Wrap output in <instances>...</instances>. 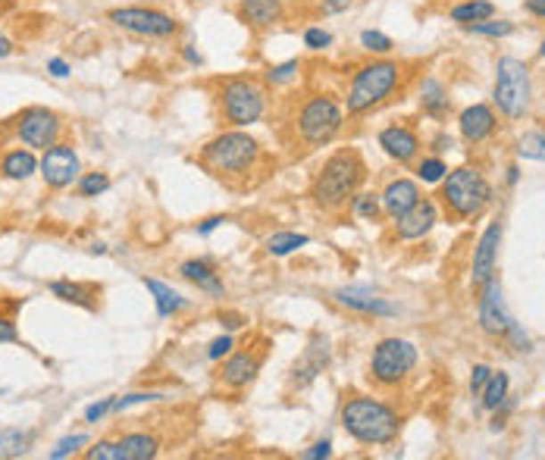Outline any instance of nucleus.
Wrapping results in <instances>:
<instances>
[{
    "label": "nucleus",
    "mask_w": 545,
    "mask_h": 460,
    "mask_svg": "<svg viewBox=\"0 0 545 460\" xmlns=\"http://www.w3.org/2000/svg\"><path fill=\"white\" fill-rule=\"evenodd\" d=\"M263 151L257 144L254 135H248L244 128H226V132L213 135L204 147H201V163L211 176L223 179L226 185L244 182L260 163Z\"/></svg>",
    "instance_id": "obj_1"
},
{
    "label": "nucleus",
    "mask_w": 545,
    "mask_h": 460,
    "mask_svg": "<svg viewBox=\"0 0 545 460\" xmlns=\"http://www.w3.org/2000/svg\"><path fill=\"white\" fill-rule=\"evenodd\" d=\"M367 167L358 151H335L317 173L314 185H310V198L320 210H339L358 194Z\"/></svg>",
    "instance_id": "obj_2"
},
{
    "label": "nucleus",
    "mask_w": 545,
    "mask_h": 460,
    "mask_svg": "<svg viewBox=\"0 0 545 460\" xmlns=\"http://www.w3.org/2000/svg\"><path fill=\"white\" fill-rule=\"evenodd\" d=\"M342 429L360 445H389L398 439L401 416L376 398H348L342 404Z\"/></svg>",
    "instance_id": "obj_3"
},
{
    "label": "nucleus",
    "mask_w": 545,
    "mask_h": 460,
    "mask_svg": "<svg viewBox=\"0 0 545 460\" xmlns=\"http://www.w3.org/2000/svg\"><path fill=\"white\" fill-rule=\"evenodd\" d=\"M401 82V66L395 60H373V63L360 66L354 72L351 85L345 94V113L348 116H364L370 110H376L385 97H392V91Z\"/></svg>",
    "instance_id": "obj_4"
},
{
    "label": "nucleus",
    "mask_w": 545,
    "mask_h": 460,
    "mask_svg": "<svg viewBox=\"0 0 545 460\" xmlns=\"http://www.w3.org/2000/svg\"><path fill=\"white\" fill-rule=\"evenodd\" d=\"M345 126V107L329 94H310L295 113V138L304 151L329 144Z\"/></svg>",
    "instance_id": "obj_5"
},
{
    "label": "nucleus",
    "mask_w": 545,
    "mask_h": 460,
    "mask_svg": "<svg viewBox=\"0 0 545 460\" xmlns=\"http://www.w3.org/2000/svg\"><path fill=\"white\" fill-rule=\"evenodd\" d=\"M219 116L229 128H248L267 113V88L251 76H229L219 85Z\"/></svg>",
    "instance_id": "obj_6"
},
{
    "label": "nucleus",
    "mask_w": 545,
    "mask_h": 460,
    "mask_svg": "<svg viewBox=\"0 0 545 460\" xmlns=\"http://www.w3.org/2000/svg\"><path fill=\"white\" fill-rule=\"evenodd\" d=\"M442 198L449 204V210L458 219H470L476 213H483V207L492 201V188H489L486 176L474 167L451 169L442 182Z\"/></svg>",
    "instance_id": "obj_7"
},
{
    "label": "nucleus",
    "mask_w": 545,
    "mask_h": 460,
    "mask_svg": "<svg viewBox=\"0 0 545 460\" xmlns=\"http://www.w3.org/2000/svg\"><path fill=\"white\" fill-rule=\"evenodd\" d=\"M495 107L508 119H520L530 110V66L517 57H501L495 66Z\"/></svg>",
    "instance_id": "obj_8"
},
{
    "label": "nucleus",
    "mask_w": 545,
    "mask_h": 460,
    "mask_svg": "<svg viewBox=\"0 0 545 460\" xmlns=\"http://www.w3.org/2000/svg\"><path fill=\"white\" fill-rule=\"evenodd\" d=\"M417 366V348L408 339H383L373 348L370 373L379 385H398Z\"/></svg>",
    "instance_id": "obj_9"
},
{
    "label": "nucleus",
    "mask_w": 545,
    "mask_h": 460,
    "mask_svg": "<svg viewBox=\"0 0 545 460\" xmlns=\"http://www.w3.org/2000/svg\"><path fill=\"white\" fill-rule=\"evenodd\" d=\"M107 22H113L116 29L138 38H173L179 32V20L157 7H120L110 10Z\"/></svg>",
    "instance_id": "obj_10"
},
{
    "label": "nucleus",
    "mask_w": 545,
    "mask_h": 460,
    "mask_svg": "<svg viewBox=\"0 0 545 460\" xmlns=\"http://www.w3.org/2000/svg\"><path fill=\"white\" fill-rule=\"evenodd\" d=\"M60 132H63V122L47 107H26L16 116V135L22 144L35 147V151H47L51 144H57Z\"/></svg>",
    "instance_id": "obj_11"
},
{
    "label": "nucleus",
    "mask_w": 545,
    "mask_h": 460,
    "mask_svg": "<svg viewBox=\"0 0 545 460\" xmlns=\"http://www.w3.org/2000/svg\"><path fill=\"white\" fill-rule=\"evenodd\" d=\"M38 169H41V176H45L47 188H70L72 182H78V176H82L78 153L72 151V144H63V141L47 147Z\"/></svg>",
    "instance_id": "obj_12"
},
{
    "label": "nucleus",
    "mask_w": 545,
    "mask_h": 460,
    "mask_svg": "<svg viewBox=\"0 0 545 460\" xmlns=\"http://www.w3.org/2000/svg\"><path fill=\"white\" fill-rule=\"evenodd\" d=\"M511 314L505 310V298H501V285L492 279L483 285V298H480V326L489 335H508L511 329Z\"/></svg>",
    "instance_id": "obj_13"
},
{
    "label": "nucleus",
    "mask_w": 545,
    "mask_h": 460,
    "mask_svg": "<svg viewBox=\"0 0 545 460\" xmlns=\"http://www.w3.org/2000/svg\"><path fill=\"white\" fill-rule=\"evenodd\" d=\"M326 366H329V339L317 335V339L304 348L301 357L295 360V366H292V385H295V389H308Z\"/></svg>",
    "instance_id": "obj_14"
},
{
    "label": "nucleus",
    "mask_w": 545,
    "mask_h": 460,
    "mask_svg": "<svg viewBox=\"0 0 545 460\" xmlns=\"http://www.w3.org/2000/svg\"><path fill=\"white\" fill-rule=\"evenodd\" d=\"M285 16L283 0H238V20L251 29V32H269L279 26Z\"/></svg>",
    "instance_id": "obj_15"
},
{
    "label": "nucleus",
    "mask_w": 545,
    "mask_h": 460,
    "mask_svg": "<svg viewBox=\"0 0 545 460\" xmlns=\"http://www.w3.org/2000/svg\"><path fill=\"white\" fill-rule=\"evenodd\" d=\"M260 364H263V351H251V348L248 351H235L226 357L219 376H223V382L229 385V389H244V385H251L257 379Z\"/></svg>",
    "instance_id": "obj_16"
},
{
    "label": "nucleus",
    "mask_w": 545,
    "mask_h": 460,
    "mask_svg": "<svg viewBox=\"0 0 545 460\" xmlns=\"http://www.w3.org/2000/svg\"><path fill=\"white\" fill-rule=\"evenodd\" d=\"M436 219H439L436 204L420 198L411 210L401 213V217L395 219V232H398V238H404V242H417V238H424L426 232L436 226Z\"/></svg>",
    "instance_id": "obj_17"
},
{
    "label": "nucleus",
    "mask_w": 545,
    "mask_h": 460,
    "mask_svg": "<svg viewBox=\"0 0 545 460\" xmlns=\"http://www.w3.org/2000/svg\"><path fill=\"white\" fill-rule=\"evenodd\" d=\"M499 244H501V223H492L483 232L480 244L474 254V285L483 288L495 275V260H499Z\"/></svg>",
    "instance_id": "obj_18"
},
{
    "label": "nucleus",
    "mask_w": 545,
    "mask_h": 460,
    "mask_svg": "<svg viewBox=\"0 0 545 460\" xmlns=\"http://www.w3.org/2000/svg\"><path fill=\"white\" fill-rule=\"evenodd\" d=\"M342 307L348 310H358V314H373V316H395V304H389L385 298H376L370 288H339L333 294Z\"/></svg>",
    "instance_id": "obj_19"
},
{
    "label": "nucleus",
    "mask_w": 545,
    "mask_h": 460,
    "mask_svg": "<svg viewBox=\"0 0 545 460\" xmlns=\"http://www.w3.org/2000/svg\"><path fill=\"white\" fill-rule=\"evenodd\" d=\"M379 147L389 153L392 160L411 163L420 153V138L408 126H389L379 132Z\"/></svg>",
    "instance_id": "obj_20"
},
{
    "label": "nucleus",
    "mask_w": 545,
    "mask_h": 460,
    "mask_svg": "<svg viewBox=\"0 0 545 460\" xmlns=\"http://www.w3.org/2000/svg\"><path fill=\"white\" fill-rule=\"evenodd\" d=\"M379 201H383V210L389 213L392 219H398L401 213H408L420 201V188H417V182H411V179H392L389 185H385V192L379 194Z\"/></svg>",
    "instance_id": "obj_21"
},
{
    "label": "nucleus",
    "mask_w": 545,
    "mask_h": 460,
    "mask_svg": "<svg viewBox=\"0 0 545 460\" xmlns=\"http://www.w3.org/2000/svg\"><path fill=\"white\" fill-rule=\"evenodd\" d=\"M458 126H461V135L470 141V144H480V141H486L489 135L495 132L499 119H495L492 107H486V103H474V107H467L461 113Z\"/></svg>",
    "instance_id": "obj_22"
},
{
    "label": "nucleus",
    "mask_w": 545,
    "mask_h": 460,
    "mask_svg": "<svg viewBox=\"0 0 545 460\" xmlns=\"http://www.w3.org/2000/svg\"><path fill=\"white\" fill-rule=\"evenodd\" d=\"M47 288H51L54 298L66 300V304L85 307V310H95L97 294H101V288H97V285H85V282H70V279H57V282H51Z\"/></svg>",
    "instance_id": "obj_23"
},
{
    "label": "nucleus",
    "mask_w": 545,
    "mask_h": 460,
    "mask_svg": "<svg viewBox=\"0 0 545 460\" xmlns=\"http://www.w3.org/2000/svg\"><path fill=\"white\" fill-rule=\"evenodd\" d=\"M182 279L194 282V285L201 288V292H207L211 298H226V285L219 282V275L213 273V267L207 260H186L179 267Z\"/></svg>",
    "instance_id": "obj_24"
},
{
    "label": "nucleus",
    "mask_w": 545,
    "mask_h": 460,
    "mask_svg": "<svg viewBox=\"0 0 545 460\" xmlns=\"http://www.w3.org/2000/svg\"><path fill=\"white\" fill-rule=\"evenodd\" d=\"M142 282H145V288L154 294L157 314H161V316H176V314H182V310H186L188 300L182 298L173 285H167V282H161V279H148V275H145Z\"/></svg>",
    "instance_id": "obj_25"
},
{
    "label": "nucleus",
    "mask_w": 545,
    "mask_h": 460,
    "mask_svg": "<svg viewBox=\"0 0 545 460\" xmlns=\"http://www.w3.org/2000/svg\"><path fill=\"white\" fill-rule=\"evenodd\" d=\"M38 157H35V151L32 147H26V151H10L4 160H0V173L7 176V179H13V182H26L29 176L32 173H38Z\"/></svg>",
    "instance_id": "obj_26"
},
{
    "label": "nucleus",
    "mask_w": 545,
    "mask_h": 460,
    "mask_svg": "<svg viewBox=\"0 0 545 460\" xmlns=\"http://www.w3.org/2000/svg\"><path fill=\"white\" fill-rule=\"evenodd\" d=\"M120 451L122 460H151L161 451V441L148 432H128L120 439Z\"/></svg>",
    "instance_id": "obj_27"
},
{
    "label": "nucleus",
    "mask_w": 545,
    "mask_h": 460,
    "mask_svg": "<svg viewBox=\"0 0 545 460\" xmlns=\"http://www.w3.org/2000/svg\"><path fill=\"white\" fill-rule=\"evenodd\" d=\"M495 7L489 0H467V4H458L451 10V20L461 22V26H470V22H483V20H492Z\"/></svg>",
    "instance_id": "obj_28"
},
{
    "label": "nucleus",
    "mask_w": 545,
    "mask_h": 460,
    "mask_svg": "<svg viewBox=\"0 0 545 460\" xmlns=\"http://www.w3.org/2000/svg\"><path fill=\"white\" fill-rule=\"evenodd\" d=\"M310 238L301 235V232H273V235L267 238V254L273 257H289L295 254L298 248H304Z\"/></svg>",
    "instance_id": "obj_29"
},
{
    "label": "nucleus",
    "mask_w": 545,
    "mask_h": 460,
    "mask_svg": "<svg viewBox=\"0 0 545 460\" xmlns=\"http://www.w3.org/2000/svg\"><path fill=\"white\" fill-rule=\"evenodd\" d=\"M420 103H424L426 113L442 116L445 110H449V91H445L442 82H436V78H426L424 88H420Z\"/></svg>",
    "instance_id": "obj_30"
},
{
    "label": "nucleus",
    "mask_w": 545,
    "mask_h": 460,
    "mask_svg": "<svg viewBox=\"0 0 545 460\" xmlns=\"http://www.w3.org/2000/svg\"><path fill=\"white\" fill-rule=\"evenodd\" d=\"M32 448V432L22 429H0V457H22Z\"/></svg>",
    "instance_id": "obj_31"
},
{
    "label": "nucleus",
    "mask_w": 545,
    "mask_h": 460,
    "mask_svg": "<svg viewBox=\"0 0 545 460\" xmlns=\"http://www.w3.org/2000/svg\"><path fill=\"white\" fill-rule=\"evenodd\" d=\"M508 385H511V379H508V373H495L489 376L486 389H483V407L486 410H499L501 404L508 401Z\"/></svg>",
    "instance_id": "obj_32"
},
{
    "label": "nucleus",
    "mask_w": 545,
    "mask_h": 460,
    "mask_svg": "<svg viewBox=\"0 0 545 460\" xmlns=\"http://www.w3.org/2000/svg\"><path fill=\"white\" fill-rule=\"evenodd\" d=\"M470 35H483V38H508V35L514 32V22L508 20H483V22H470V26H464Z\"/></svg>",
    "instance_id": "obj_33"
},
{
    "label": "nucleus",
    "mask_w": 545,
    "mask_h": 460,
    "mask_svg": "<svg viewBox=\"0 0 545 460\" xmlns=\"http://www.w3.org/2000/svg\"><path fill=\"white\" fill-rule=\"evenodd\" d=\"M517 153L526 160H539L545 163V132H526L517 141Z\"/></svg>",
    "instance_id": "obj_34"
},
{
    "label": "nucleus",
    "mask_w": 545,
    "mask_h": 460,
    "mask_svg": "<svg viewBox=\"0 0 545 460\" xmlns=\"http://www.w3.org/2000/svg\"><path fill=\"white\" fill-rule=\"evenodd\" d=\"M351 210L358 213L360 219H376L379 210H383V201H379V194H370V192H360L351 198Z\"/></svg>",
    "instance_id": "obj_35"
},
{
    "label": "nucleus",
    "mask_w": 545,
    "mask_h": 460,
    "mask_svg": "<svg viewBox=\"0 0 545 460\" xmlns=\"http://www.w3.org/2000/svg\"><path fill=\"white\" fill-rule=\"evenodd\" d=\"M298 72H301V63H298V60H285V63H279V66H269V70L263 72V78H267V85H289L298 78Z\"/></svg>",
    "instance_id": "obj_36"
},
{
    "label": "nucleus",
    "mask_w": 545,
    "mask_h": 460,
    "mask_svg": "<svg viewBox=\"0 0 545 460\" xmlns=\"http://www.w3.org/2000/svg\"><path fill=\"white\" fill-rule=\"evenodd\" d=\"M107 188H110L107 173H85V176H78V194H82V198H97V194H103Z\"/></svg>",
    "instance_id": "obj_37"
},
{
    "label": "nucleus",
    "mask_w": 545,
    "mask_h": 460,
    "mask_svg": "<svg viewBox=\"0 0 545 460\" xmlns=\"http://www.w3.org/2000/svg\"><path fill=\"white\" fill-rule=\"evenodd\" d=\"M360 47H364V51L379 53V57H383V53H389L395 45H392L389 35L376 32V29H367V32H360Z\"/></svg>",
    "instance_id": "obj_38"
},
{
    "label": "nucleus",
    "mask_w": 545,
    "mask_h": 460,
    "mask_svg": "<svg viewBox=\"0 0 545 460\" xmlns=\"http://www.w3.org/2000/svg\"><path fill=\"white\" fill-rule=\"evenodd\" d=\"M417 176L424 182H442L445 176H449V167H445L442 160H439V157H426V160H420V167H417Z\"/></svg>",
    "instance_id": "obj_39"
},
{
    "label": "nucleus",
    "mask_w": 545,
    "mask_h": 460,
    "mask_svg": "<svg viewBox=\"0 0 545 460\" xmlns=\"http://www.w3.org/2000/svg\"><path fill=\"white\" fill-rule=\"evenodd\" d=\"M304 47H308V51H314V53L326 51V47H333V35H329L326 29H320V26L304 29Z\"/></svg>",
    "instance_id": "obj_40"
},
{
    "label": "nucleus",
    "mask_w": 545,
    "mask_h": 460,
    "mask_svg": "<svg viewBox=\"0 0 545 460\" xmlns=\"http://www.w3.org/2000/svg\"><path fill=\"white\" fill-rule=\"evenodd\" d=\"M161 391H132V395H122V398H113V414L120 410H128L135 404H148V401H161Z\"/></svg>",
    "instance_id": "obj_41"
},
{
    "label": "nucleus",
    "mask_w": 545,
    "mask_h": 460,
    "mask_svg": "<svg viewBox=\"0 0 545 460\" xmlns=\"http://www.w3.org/2000/svg\"><path fill=\"white\" fill-rule=\"evenodd\" d=\"M88 460H122V451H120V441H97L95 448L85 451Z\"/></svg>",
    "instance_id": "obj_42"
},
{
    "label": "nucleus",
    "mask_w": 545,
    "mask_h": 460,
    "mask_svg": "<svg viewBox=\"0 0 545 460\" xmlns=\"http://www.w3.org/2000/svg\"><path fill=\"white\" fill-rule=\"evenodd\" d=\"M82 445H88V435H66V439L57 441V448L51 451V457L54 460H63V457H70L72 451H78Z\"/></svg>",
    "instance_id": "obj_43"
},
{
    "label": "nucleus",
    "mask_w": 545,
    "mask_h": 460,
    "mask_svg": "<svg viewBox=\"0 0 545 460\" xmlns=\"http://www.w3.org/2000/svg\"><path fill=\"white\" fill-rule=\"evenodd\" d=\"M232 348H235V339H232V335H219V339H213L211 348H207V360H223V357H229Z\"/></svg>",
    "instance_id": "obj_44"
},
{
    "label": "nucleus",
    "mask_w": 545,
    "mask_h": 460,
    "mask_svg": "<svg viewBox=\"0 0 545 460\" xmlns=\"http://www.w3.org/2000/svg\"><path fill=\"white\" fill-rule=\"evenodd\" d=\"M489 376H492V366L476 364V366H474V376H470V391H474V395H483V389H486Z\"/></svg>",
    "instance_id": "obj_45"
},
{
    "label": "nucleus",
    "mask_w": 545,
    "mask_h": 460,
    "mask_svg": "<svg viewBox=\"0 0 545 460\" xmlns=\"http://www.w3.org/2000/svg\"><path fill=\"white\" fill-rule=\"evenodd\" d=\"M113 410V398H103V401H97V404H91V407H85V423H97V420H103V416Z\"/></svg>",
    "instance_id": "obj_46"
},
{
    "label": "nucleus",
    "mask_w": 545,
    "mask_h": 460,
    "mask_svg": "<svg viewBox=\"0 0 545 460\" xmlns=\"http://www.w3.org/2000/svg\"><path fill=\"white\" fill-rule=\"evenodd\" d=\"M351 4H354V0H320V10L326 16H335V13H345Z\"/></svg>",
    "instance_id": "obj_47"
},
{
    "label": "nucleus",
    "mask_w": 545,
    "mask_h": 460,
    "mask_svg": "<svg viewBox=\"0 0 545 460\" xmlns=\"http://www.w3.org/2000/svg\"><path fill=\"white\" fill-rule=\"evenodd\" d=\"M47 72H51L54 78H66L72 70H70V63H66L63 57H51V60H47Z\"/></svg>",
    "instance_id": "obj_48"
},
{
    "label": "nucleus",
    "mask_w": 545,
    "mask_h": 460,
    "mask_svg": "<svg viewBox=\"0 0 545 460\" xmlns=\"http://www.w3.org/2000/svg\"><path fill=\"white\" fill-rule=\"evenodd\" d=\"M333 454V441H317L310 451H304V460H320V457H329Z\"/></svg>",
    "instance_id": "obj_49"
},
{
    "label": "nucleus",
    "mask_w": 545,
    "mask_h": 460,
    "mask_svg": "<svg viewBox=\"0 0 545 460\" xmlns=\"http://www.w3.org/2000/svg\"><path fill=\"white\" fill-rule=\"evenodd\" d=\"M20 333H16V323L7 320V316H0V341H16Z\"/></svg>",
    "instance_id": "obj_50"
},
{
    "label": "nucleus",
    "mask_w": 545,
    "mask_h": 460,
    "mask_svg": "<svg viewBox=\"0 0 545 460\" xmlns=\"http://www.w3.org/2000/svg\"><path fill=\"white\" fill-rule=\"evenodd\" d=\"M223 223H229L226 217H211V219H204V223L198 226V235H211L213 229H219Z\"/></svg>",
    "instance_id": "obj_51"
},
{
    "label": "nucleus",
    "mask_w": 545,
    "mask_h": 460,
    "mask_svg": "<svg viewBox=\"0 0 545 460\" xmlns=\"http://www.w3.org/2000/svg\"><path fill=\"white\" fill-rule=\"evenodd\" d=\"M526 13L539 16V20H545V0H526Z\"/></svg>",
    "instance_id": "obj_52"
},
{
    "label": "nucleus",
    "mask_w": 545,
    "mask_h": 460,
    "mask_svg": "<svg viewBox=\"0 0 545 460\" xmlns=\"http://www.w3.org/2000/svg\"><path fill=\"white\" fill-rule=\"evenodd\" d=\"M182 57H186L192 66H201V63H204V60H201V53L194 51V45H186V47H182Z\"/></svg>",
    "instance_id": "obj_53"
},
{
    "label": "nucleus",
    "mask_w": 545,
    "mask_h": 460,
    "mask_svg": "<svg viewBox=\"0 0 545 460\" xmlns=\"http://www.w3.org/2000/svg\"><path fill=\"white\" fill-rule=\"evenodd\" d=\"M244 323H248V320H244V316H238V314H226L223 316V326L229 329V333H232V329H238V326H244Z\"/></svg>",
    "instance_id": "obj_54"
},
{
    "label": "nucleus",
    "mask_w": 545,
    "mask_h": 460,
    "mask_svg": "<svg viewBox=\"0 0 545 460\" xmlns=\"http://www.w3.org/2000/svg\"><path fill=\"white\" fill-rule=\"evenodd\" d=\"M10 53H13V41H10L7 35L0 32V60H7Z\"/></svg>",
    "instance_id": "obj_55"
},
{
    "label": "nucleus",
    "mask_w": 545,
    "mask_h": 460,
    "mask_svg": "<svg viewBox=\"0 0 545 460\" xmlns=\"http://www.w3.org/2000/svg\"><path fill=\"white\" fill-rule=\"evenodd\" d=\"M517 179H520V169L511 167V169H508V185H517Z\"/></svg>",
    "instance_id": "obj_56"
},
{
    "label": "nucleus",
    "mask_w": 545,
    "mask_h": 460,
    "mask_svg": "<svg viewBox=\"0 0 545 460\" xmlns=\"http://www.w3.org/2000/svg\"><path fill=\"white\" fill-rule=\"evenodd\" d=\"M539 57H545V41H542V47H539Z\"/></svg>",
    "instance_id": "obj_57"
},
{
    "label": "nucleus",
    "mask_w": 545,
    "mask_h": 460,
    "mask_svg": "<svg viewBox=\"0 0 545 460\" xmlns=\"http://www.w3.org/2000/svg\"><path fill=\"white\" fill-rule=\"evenodd\" d=\"M192 4H204V0H192Z\"/></svg>",
    "instance_id": "obj_58"
}]
</instances>
